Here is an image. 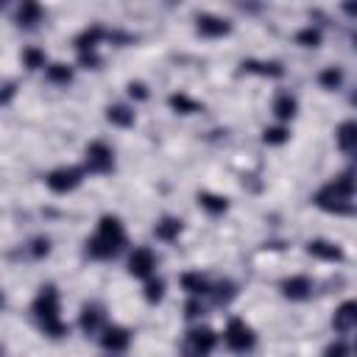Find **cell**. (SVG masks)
I'll return each mask as SVG.
<instances>
[{"mask_svg":"<svg viewBox=\"0 0 357 357\" xmlns=\"http://www.w3.org/2000/svg\"><path fill=\"white\" fill-rule=\"evenodd\" d=\"M123 245H126V229H123L120 218L103 215L98 220L95 234L86 240V254L92 259H112L123 251Z\"/></svg>","mask_w":357,"mask_h":357,"instance_id":"6da1fadb","label":"cell"},{"mask_svg":"<svg viewBox=\"0 0 357 357\" xmlns=\"http://www.w3.org/2000/svg\"><path fill=\"white\" fill-rule=\"evenodd\" d=\"M315 206L326 209V212H337V215H349L354 209V178L351 173H340L337 178L326 181L318 192H315Z\"/></svg>","mask_w":357,"mask_h":357,"instance_id":"7a4b0ae2","label":"cell"},{"mask_svg":"<svg viewBox=\"0 0 357 357\" xmlns=\"http://www.w3.org/2000/svg\"><path fill=\"white\" fill-rule=\"evenodd\" d=\"M33 315L39 321V329L47 335V337H64L67 335V324L61 321L59 315V293L53 284H45L39 287L36 298H33Z\"/></svg>","mask_w":357,"mask_h":357,"instance_id":"3957f363","label":"cell"},{"mask_svg":"<svg viewBox=\"0 0 357 357\" xmlns=\"http://www.w3.org/2000/svg\"><path fill=\"white\" fill-rule=\"evenodd\" d=\"M215 346H218V335H215L209 326H192V329L184 335L181 354H184V357H209Z\"/></svg>","mask_w":357,"mask_h":357,"instance_id":"277c9868","label":"cell"},{"mask_svg":"<svg viewBox=\"0 0 357 357\" xmlns=\"http://www.w3.org/2000/svg\"><path fill=\"white\" fill-rule=\"evenodd\" d=\"M223 343L231 349V351H237V354H245V351H251L254 349V343H257V335H254V329L243 321V318H231L229 324H226V332H223Z\"/></svg>","mask_w":357,"mask_h":357,"instance_id":"5b68a950","label":"cell"},{"mask_svg":"<svg viewBox=\"0 0 357 357\" xmlns=\"http://www.w3.org/2000/svg\"><path fill=\"white\" fill-rule=\"evenodd\" d=\"M84 167L89 173H109V170H114V151H112V145H106L103 139L89 142L86 151H84Z\"/></svg>","mask_w":357,"mask_h":357,"instance_id":"8992f818","label":"cell"},{"mask_svg":"<svg viewBox=\"0 0 357 357\" xmlns=\"http://www.w3.org/2000/svg\"><path fill=\"white\" fill-rule=\"evenodd\" d=\"M81 181H84V170H81V167H73V165L56 167V170H50V173L45 176V184H47L53 192H59V195L73 192Z\"/></svg>","mask_w":357,"mask_h":357,"instance_id":"52a82bcc","label":"cell"},{"mask_svg":"<svg viewBox=\"0 0 357 357\" xmlns=\"http://www.w3.org/2000/svg\"><path fill=\"white\" fill-rule=\"evenodd\" d=\"M128 273L137 279H151L156 273V254L148 245H139L128 257Z\"/></svg>","mask_w":357,"mask_h":357,"instance_id":"ba28073f","label":"cell"},{"mask_svg":"<svg viewBox=\"0 0 357 357\" xmlns=\"http://www.w3.org/2000/svg\"><path fill=\"white\" fill-rule=\"evenodd\" d=\"M128 343H131V332L126 329V326H117V324H106V329L100 332V346L109 351V354H120V351H126L128 349Z\"/></svg>","mask_w":357,"mask_h":357,"instance_id":"9c48e42d","label":"cell"},{"mask_svg":"<svg viewBox=\"0 0 357 357\" xmlns=\"http://www.w3.org/2000/svg\"><path fill=\"white\" fill-rule=\"evenodd\" d=\"M78 324H81V332L84 335H100L106 329V312H103V307L100 304H84Z\"/></svg>","mask_w":357,"mask_h":357,"instance_id":"30bf717a","label":"cell"},{"mask_svg":"<svg viewBox=\"0 0 357 357\" xmlns=\"http://www.w3.org/2000/svg\"><path fill=\"white\" fill-rule=\"evenodd\" d=\"M282 296L290 298V301H307L312 296V279L304 276V273H296L290 279L282 282Z\"/></svg>","mask_w":357,"mask_h":357,"instance_id":"8fae6325","label":"cell"},{"mask_svg":"<svg viewBox=\"0 0 357 357\" xmlns=\"http://www.w3.org/2000/svg\"><path fill=\"white\" fill-rule=\"evenodd\" d=\"M195 28L201 36H209V39H218V36H226L231 31V22L223 20V17H215V14H198L195 20Z\"/></svg>","mask_w":357,"mask_h":357,"instance_id":"7c38bea8","label":"cell"},{"mask_svg":"<svg viewBox=\"0 0 357 357\" xmlns=\"http://www.w3.org/2000/svg\"><path fill=\"white\" fill-rule=\"evenodd\" d=\"M332 326H335L337 335H351L354 326H357V304L354 301H343L332 315Z\"/></svg>","mask_w":357,"mask_h":357,"instance_id":"4fadbf2b","label":"cell"},{"mask_svg":"<svg viewBox=\"0 0 357 357\" xmlns=\"http://www.w3.org/2000/svg\"><path fill=\"white\" fill-rule=\"evenodd\" d=\"M271 112L276 114V120L287 123V120L296 117V112H298V100H296L290 92H279V95L273 98V103H271Z\"/></svg>","mask_w":357,"mask_h":357,"instance_id":"5bb4252c","label":"cell"},{"mask_svg":"<svg viewBox=\"0 0 357 357\" xmlns=\"http://www.w3.org/2000/svg\"><path fill=\"white\" fill-rule=\"evenodd\" d=\"M335 139H337V148L343 153H354V148H357V126H354V120L340 123L337 131H335Z\"/></svg>","mask_w":357,"mask_h":357,"instance_id":"9a60e30c","label":"cell"},{"mask_svg":"<svg viewBox=\"0 0 357 357\" xmlns=\"http://www.w3.org/2000/svg\"><path fill=\"white\" fill-rule=\"evenodd\" d=\"M307 254L318 257V259H326V262H335V259H343V251L329 243V240H310L307 243Z\"/></svg>","mask_w":357,"mask_h":357,"instance_id":"2e32d148","label":"cell"},{"mask_svg":"<svg viewBox=\"0 0 357 357\" xmlns=\"http://www.w3.org/2000/svg\"><path fill=\"white\" fill-rule=\"evenodd\" d=\"M153 234H156V240L173 243V240L181 234V220H178V218H170V215H165L162 220H156V226H153Z\"/></svg>","mask_w":357,"mask_h":357,"instance_id":"e0dca14e","label":"cell"},{"mask_svg":"<svg viewBox=\"0 0 357 357\" xmlns=\"http://www.w3.org/2000/svg\"><path fill=\"white\" fill-rule=\"evenodd\" d=\"M36 22H42V6L39 3H22L17 8V25L20 28H36Z\"/></svg>","mask_w":357,"mask_h":357,"instance_id":"ac0fdd59","label":"cell"},{"mask_svg":"<svg viewBox=\"0 0 357 357\" xmlns=\"http://www.w3.org/2000/svg\"><path fill=\"white\" fill-rule=\"evenodd\" d=\"M106 120H109L112 126L128 128V126H134V109L126 106V103H114V106L106 109Z\"/></svg>","mask_w":357,"mask_h":357,"instance_id":"d6986e66","label":"cell"},{"mask_svg":"<svg viewBox=\"0 0 357 357\" xmlns=\"http://www.w3.org/2000/svg\"><path fill=\"white\" fill-rule=\"evenodd\" d=\"M181 287H184L192 298H198V296H204V293H209V290H212V284H209L201 273H195V271H190V273H184V276H181Z\"/></svg>","mask_w":357,"mask_h":357,"instance_id":"ffe728a7","label":"cell"},{"mask_svg":"<svg viewBox=\"0 0 357 357\" xmlns=\"http://www.w3.org/2000/svg\"><path fill=\"white\" fill-rule=\"evenodd\" d=\"M106 36V31L100 28V25H92V28H86L78 39H75V47H78V53H89V50H95L98 47V42Z\"/></svg>","mask_w":357,"mask_h":357,"instance_id":"44dd1931","label":"cell"},{"mask_svg":"<svg viewBox=\"0 0 357 357\" xmlns=\"http://www.w3.org/2000/svg\"><path fill=\"white\" fill-rule=\"evenodd\" d=\"M167 103H170V109H173V112H178V114H192V112H198V109H201V103H198V100H192L187 92H173V95L167 98Z\"/></svg>","mask_w":357,"mask_h":357,"instance_id":"7402d4cb","label":"cell"},{"mask_svg":"<svg viewBox=\"0 0 357 357\" xmlns=\"http://www.w3.org/2000/svg\"><path fill=\"white\" fill-rule=\"evenodd\" d=\"M198 206L206 209L209 215H223L229 209V201L223 195H215V192H201L198 195Z\"/></svg>","mask_w":357,"mask_h":357,"instance_id":"603a6c76","label":"cell"},{"mask_svg":"<svg viewBox=\"0 0 357 357\" xmlns=\"http://www.w3.org/2000/svg\"><path fill=\"white\" fill-rule=\"evenodd\" d=\"M318 84L324 86V89H340L343 86V70L340 67H326L321 75H318Z\"/></svg>","mask_w":357,"mask_h":357,"instance_id":"cb8c5ba5","label":"cell"},{"mask_svg":"<svg viewBox=\"0 0 357 357\" xmlns=\"http://www.w3.org/2000/svg\"><path fill=\"white\" fill-rule=\"evenodd\" d=\"M162 298H165V282H162L159 276L145 279V301H148V304H156V301H162Z\"/></svg>","mask_w":357,"mask_h":357,"instance_id":"d4e9b609","label":"cell"},{"mask_svg":"<svg viewBox=\"0 0 357 357\" xmlns=\"http://www.w3.org/2000/svg\"><path fill=\"white\" fill-rule=\"evenodd\" d=\"M22 64H25L28 70H39V67L47 64V56H45V50H39V47H25V50H22Z\"/></svg>","mask_w":357,"mask_h":357,"instance_id":"484cf974","label":"cell"},{"mask_svg":"<svg viewBox=\"0 0 357 357\" xmlns=\"http://www.w3.org/2000/svg\"><path fill=\"white\" fill-rule=\"evenodd\" d=\"M47 81L67 86V84L73 81V67H67V64H50V67H47Z\"/></svg>","mask_w":357,"mask_h":357,"instance_id":"4316f807","label":"cell"},{"mask_svg":"<svg viewBox=\"0 0 357 357\" xmlns=\"http://www.w3.org/2000/svg\"><path fill=\"white\" fill-rule=\"evenodd\" d=\"M287 139H290V131L284 126H271V128L262 131V142L265 145H284Z\"/></svg>","mask_w":357,"mask_h":357,"instance_id":"83f0119b","label":"cell"},{"mask_svg":"<svg viewBox=\"0 0 357 357\" xmlns=\"http://www.w3.org/2000/svg\"><path fill=\"white\" fill-rule=\"evenodd\" d=\"M296 42H298L301 47H318V45H321V31L312 28V25H307V28H301V31L296 33Z\"/></svg>","mask_w":357,"mask_h":357,"instance_id":"f1b7e54d","label":"cell"},{"mask_svg":"<svg viewBox=\"0 0 357 357\" xmlns=\"http://www.w3.org/2000/svg\"><path fill=\"white\" fill-rule=\"evenodd\" d=\"M324 357H351V349H349L343 340H335V343H329V346H326Z\"/></svg>","mask_w":357,"mask_h":357,"instance_id":"f546056e","label":"cell"},{"mask_svg":"<svg viewBox=\"0 0 357 357\" xmlns=\"http://www.w3.org/2000/svg\"><path fill=\"white\" fill-rule=\"evenodd\" d=\"M128 95L137 98V100H145V98H148V86H145L142 81H131V84H128Z\"/></svg>","mask_w":357,"mask_h":357,"instance_id":"4dcf8cb0","label":"cell"},{"mask_svg":"<svg viewBox=\"0 0 357 357\" xmlns=\"http://www.w3.org/2000/svg\"><path fill=\"white\" fill-rule=\"evenodd\" d=\"M50 251V240L47 237H36L33 240V257H42V254H47Z\"/></svg>","mask_w":357,"mask_h":357,"instance_id":"1f68e13d","label":"cell"},{"mask_svg":"<svg viewBox=\"0 0 357 357\" xmlns=\"http://www.w3.org/2000/svg\"><path fill=\"white\" fill-rule=\"evenodd\" d=\"M201 312H204L201 301H198V298H190V301H187V312H184V315H187V318H195V315H201Z\"/></svg>","mask_w":357,"mask_h":357,"instance_id":"d6a6232c","label":"cell"},{"mask_svg":"<svg viewBox=\"0 0 357 357\" xmlns=\"http://www.w3.org/2000/svg\"><path fill=\"white\" fill-rule=\"evenodd\" d=\"M0 357H6V351H3V346H0Z\"/></svg>","mask_w":357,"mask_h":357,"instance_id":"836d02e7","label":"cell"},{"mask_svg":"<svg viewBox=\"0 0 357 357\" xmlns=\"http://www.w3.org/2000/svg\"><path fill=\"white\" fill-rule=\"evenodd\" d=\"M0 304H3V293H0Z\"/></svg>","mask_w":357,"mask_h":357,"instance_id":"e575fe53","label":"cell"},{"mask_svg":"<svg viewBox=\"0 0 357 357\" xmlns=\"http://www.w3.org/2000/svg\"><path fill=\"white\" fill-rule=\"evenodd\" d=\"M109 357H117V354H109Z\"/></svg>","mask_w":357,"mask_h":357,"instance_id":"d590c367","label":"cell"}]
</instances>
